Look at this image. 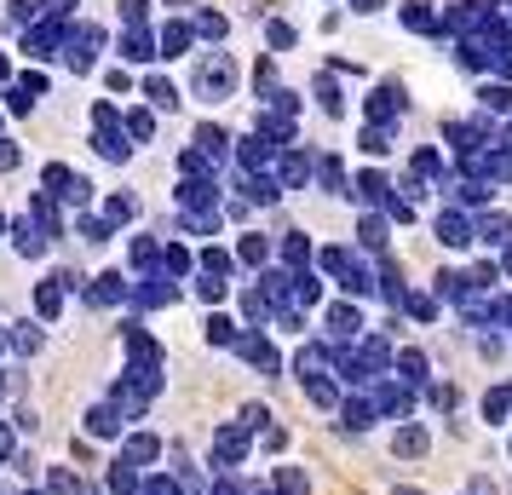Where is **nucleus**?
Wrapping results in <instances>:
<instances>
[{
    "label": "nucleus",
    "mask_w": 512,
    "mask_h": 495,
    "mask_svg": "<svg viewBox=\"0 0 512 495\" xmlns=\"http://www.w3.org/2000/svg\"><path fill=\"white\" fill-rule=\"evenodd\" d=\"M127 426H133V421H127V415H121L110 398H98L93 409L81 415V432H87L93 444H121V438H127Z\"/></svg>",
    "instance_id": "20e7f679"
},
{
    "label": "nucleus",
    "mask_w": 512,
    "mask_h": 495,
    "mask_svg": "<svg viewBox=\"0 0 512 495\" xmlns=\"http://www.w3.org/2000/svg\"><path fill=\"white\" fill-rule=\"evenodd\" d=\"M328 334H334V346H351V340H357V334H363V311L351 306H328Z\"/></svg>",
    "instance_id": "2eb2a0df"
},
{
    "label": "nucleus",
    "mask_w": 512,
    "mask_h": 495,
    "mask_svg": "<svg viewBox=\"0 0 512 495\" xmlns=\"http://www.w3.org/2000/svg\"><path fill=\"white\" fill-rule=\"evenodd\" d=\"M501 352H507L501 334H484V340H478V357H484V363H501Z\"/></svg>",
    "instance_id": "e433bc0d"
},
{
    "label": "nucleus",
    "mask_w": 512,
    "mask_h": 495,
    "mask_svg": "<svg viewBox=\"0 0 512 495\" xmlns=\"http://www.w3.org/2000/svg\"><path fill=\"white\" fill-rule=\"evenodd\" d=\"M98 478H104V495H144V472L133 467V461H121V455L98 472Z\"/></svg>",
    "instance_id": "f8f14e48"
},
{
    "label": "nucleus",
    "mask_w": 512,
    "mask_h": 495,
    "mask_svg": "<svg viewBox=\"0 0 512 495\" xmlns=\"http://www.w3.org/2000/svg\"><path fill=\"white\" fill-rule=\"evenodd\" d=\"M70 467H81V472H104L110 461L98 455V444L87 438V432H75V438H70Z\"/></svg>",
    "instance_id": "aec40b11"
},
{
    "label": "nucleus",
    "mask_w": 512,
    "mask_h": 495,
    "mask_svg": "<svg viewBox=\"0 0 512 495\" xmlns=\"http://www.w3.org/2000/svg\"><path fill=\"white\" fill-rule=\"evenodd\" d=\"M162 455H167V444L150 432V426H127V438H121V461H133L139 472H150Z\"/></svg>",
    "instance_id": "423d86ee"
},
{
    "label": "nucleus",
    "mask_w": 512,
    "mask_h": 495,
    "mask_svg": "<svg viewBox=\"0 0 512 495\" xmlns=\"http://www.w3.org/2000/svg\"><path fill=\"white\" fill-rule=\"evenodd\" d=\"M0 495H6V490H0Z\"/></svg>",
    "instance_id": "de8ad7c7"
},
{
    "label": "nucleus",
    "mask_w": 512,
    "mask_h": 495,
    "mask_svg": "<svg viewBox=\"0 0 512 495\" xmlns=\"http://www.w3.org/2000/svg\"><path fill=\"white\" fill-rule=\"evenodd\" d=\"M392 495H426V490H420V484H397Z\"/></svg>",
    "instance_id": "37998d69"
},
{
    "label": "nucleus",
    "mask_w": 512,
    "mask_h": 495,
    "mask_svg": "<svg viewBox=\"0 0 512 495\" xmlns=\"http://www.w3.org/2000/svg\"><path fill=\"white\" fill-rule=\"evenodd\" d=\"M300 392H305V403H311V409H328V415H334V409H340V398H346V386H340V380H328V369H323V375H305Z\"/></svg>",
    "instance_id": "ddd939ff"
},
{
    "label": "nucleus",
    "mask_w": 512,
    "mask_h": 495,
    "mask_svg": "<svg viewBox=\"0 0 512 495\" xmlns=\"http://www.w3.org/2000/svg\"><path fill=\"white\" fill-rule=\"evenodd\" d=\"M455 495H472V490H455Z\"/></svg>",
    "instance_id": "49530a36"
},
{
    "label": "nucleus",
    "mask_w": 512,
    "mask_h": 495,
    "mask_svg": "<svg viewBox=\"0 0 512 495\" xmlns=\"http://www.w3.org/2000/svg\"><path fill=\"white\" fill-rule=\"evenodd\" d=\"M282 260H288V265H305V260H311V248H305L300 231H288V242H282Z\"/></svg>",
    "instance_id": "473e14b6"
},
{
    "label": "nucleus",
    "mask_w": 512,
    "mask_h": 495,
    "mask_svg": "<svg viewBox=\"0 0 512 495\" xmlns=\"http://www.w3.org/2000/svg\"><path fill=\"white\" fill-rule=\"evenodd\" d=\"M403 311L420 317V323H432V317L443 311V300H438V294H403Z\"/></svg>",
    "instance_id": "a878e982"
},
{
    "label": "nucleus",
    "mask_w": 512,
    "mask_h": 495,
    "mask_svg": "<svg viewBox=\"0 0 512 495\" xmlns=\"http://www.w3.org/2000/svg\"><path fill=\"white\" fill-rule=\"evenodd\" d=\"M150 98H156V110H173V104H179V98H173V87H167V81H150Z\"/></svg>",
    "instance_id": "58836bf2"
},
{
    "label": "nucleus",
    "mask_w": 512,
    "mask_h": 495,
    "mask_svg": "<svg viewBox=\"0 0 512 495\" xmlns=\"http://www.w3.org/2000/svg\"><path fill=\"white\" fill-rule=\"evenodd\" d=\"M231 81H236L231 58H208V64L196 70V93H202V98H225V93H231Z\"/></svg>",
    "instance_id": "4468645a"
},
{
    "label": "nucleus",
    "mask_w": 512,
    "mask_h": 495,
    "mask_svg": "<svg viewBox=\"0 0 512 495\" xmlns=\"http://www.w3.org/2000/svg\"><path fill=\"white\" fill-rule=\"evenodd\" d=\"M392 375L426 392V386H432V357L420 352V346H397V352H392Z\"/></svg>",
    "instance_id": "1a4fd4ad"
},
{
    "label": "nucleus",
    "mask_w": 512,
    "mask_h": 495,
    "mask_svg": "<svg viewBox=\"0 0 512 495\" xmlns=\"http://www.w3.org/2000/svg\"><path fill=\"white\" fill-rule=\"evenodd\" d=\"M12 426H18L24 438H35V432H41V415H35L29 403H18V409H12Z\"/></svg>",
    "instance_id": "72a5a7b5"
},
{
    "label": "nucleus",
    "mask_w": 512,
    "mask_h": 495,
    "mask_svg": "<svg viewBox=\"0 0 512 495\" xmlns=\"http://www.w3.org/2000/svg\"><path fill=\"white\" fill-rule=\"evenodd\" d=\"M24 495H52V490H47V484H29V490H24Z\"/></svg>",
    "instance_id": "c03bdc74"
},
{
    "label": "nucleus",
    "mask_w": 512,
    "mask_h": 495,
    "mask_svg": "<svg viewBox=\"0 0 512 495\" xmlns=\"http://www.w3.org/2000/svg\"><path fill=\"white\" fill-rule=\"evenodd\" d=\"M426 449H432V426L426 421H397L392 426V455L397 461H426Z\"/></svg>",
    "instance_id": "6e6552de"
},
{
    "label": "nucleus",
    "mask_w": 512,
    "mask_h": 495,
    "mask_svg": "<svg viewBox=\"0 0 512 495\" xmlns=\"http://www.w3.org/2000/svg\"><path fill=\"white\" fill-rule=\"evenodd\" d=\"M259 490V478H242V472H213V484L208 495H254Z\"/></svg>",
    "instance_id": "5701e85b"
},
{
    "label": "nucleus",
    "mask_w": 512,
    "mask_h": 495,
    "mask_svg": "<svg viewBox=\"0 0 512 495\" xmlns=\"http://www.w3.org/2000/svg\"><path fill=\"white\" fill-rule=\"evenodd\" d=\"M478 421L489 432H512V380H495V386L478 392Z\"/></svg>",
    "instance_id": "39448f33"
},
{
    "label": "nucleus",
    "mask_w": 512,
    "mask_h": 495,
    "mask_svg": "<svg viewBox=\"0 0 512 495\" xmlns=\"http://www.w3.org/2000/svg\"><path fill=\"white\" fill-rule=\"evenodd\" d=\"M438 242L443 248H466V242H478V225L466 213H438Z\"/></svg>",
    "instance_id": "dca6fc26"
},
{
    "label": "nucleus",
    "mask_w": 512,
    "mask_h": 495,
    "mask_svg": "<svg viewBox=\"0 0 512 495\" xmlns=\"http://www.w3.org/2000/svg\"><path fill=\"white\" fill-rule=\"evenodd\" d=\"M167 265H173V271H190V265H196V260H190L185 248H167Z\"/></svg>",
    "instance_id": "a19ab883"
},
{
    "label": "nucleus",
    "mask_w": 512,
    "mask_h": 495,
    "mask_svg": "<svg viewBox=\"0 0 512 495\" xmlns=\"http://www.w3.org/2000/svg\"><path fill=\"white\" fill-rule=\"evenodd\" d=\"M271 490H282V495H311V472H305L300 461H277V467H271Z\"/></svg>",
    "instance_id": "f3484780"
},
{
    "label": "nucleus",
    "mask_w": 512,
    "mask_h": 495,
    "mask_svg": "<svg viewBox=\"0 0 512 495\" xmlns=\"http://www.w3.org/2000/svg\"><path fill=\"white\" fill-rule=\"evenodd\" d=\"M254 449H259V438L248 432V426H242V421H225L219 432H213V444H208V467H213V472H236L248 455H254Z\"/></svg>",
    "instance_id": "f257e3e1"
},
{
    "label": "nucleus",
    "mask_w": 512,
    "mask_h": 495,
    "mask_svg": "<svg viewBox=\"0 0 512 495\" xmlns=\"http://www.w3.org/2000/svg\"><path fill=\"white\" fill-rule=\"evenodd\" d=\"M18 449H24V432L12 421H0V467H12L18 461Z\"/></svg>",
    "instance_id": "c85d7f7f"
},
{
    "label": "nucleus",
    "mask_w": 512,
    "mask_h": 495,
    "mask_svg": "<svg viewBox=\"0 0 512 495\" xmlns=\"http://www.w3.org/2000/svg\"><path fill=\"white\" fill-rule=\"evenodd\" d=\"M196 294H202L213 311H219L225 300H231V283H225V277H196Z\"/></svg>",
    "instance_id": "cd10ccee"
},
{
    "label": "nucleus",
    "mask_w": 512,
    "mask_h": 495,
    "mask_svg": "<svg viewBox=\"0 0 512 495\" xmlns=\"http://www.w3.org/2000/svg\"><path fill=\"white\" fill-rule=\"evenodd\" d=\"M334 415H340V432H346V438H363V432H374V426H380V409H374L369 392H363V398H357V392H346Z\"/></svg>",
    "instance_id": "0eeeda50"
},
{
    "label": "nucleus",
    "mask_w": 512,
    "mask_h": 495,
    "mask_svg": "<svg viewBox=\"0 0 512 495\" xmlns=\"http://www.w3.org/2000/svg\"><path fill=\"white\" fill-rule=\"evenodd\" d=\"M231 271H236L231 248H202V277H225V283H231Z\"/></svg>",
    "instance_id": "b1692460"
},
{
    "label": "nucleus",
    "mask_w": 512,
    "mask_h": 495,
    "mask_svg": "<svg viewBox=\"0 0 512 495\" xmlns=\"http://www.w3.org/2000/svg\"><path fill=\"white\" fill-rule=\"evenodd\" d=\"M127 294H133V288L121 283L116 271H104V277H93V288H87V306H121Z\"/></svg>",
    "instance_id": "a211bd4d"
},
{
    "label": "nucleus",
    "mask_w": 512,
    "mask_h": 495,
    "mask_svg": "<svg viewBox=\"0 0 512 495\" xmlns=\"http://www.w3.org/2000/svg\"><path fill=\"white\" fill-rule=\"evenodd\" d=\"M420 403H426L432 415H443V421H449V415H461L466 392H461V380H432V386L420 392Z\"/></svg>",
    "instance_id": "9b49d317"
},
{
    "label": "nucleus",
    "mask_w": 512,
    "mask_h": 495,
    "mask_svg": "<svg viewBox=\"0 0 512 495\" xmlns=\"http://www.w3.org/2000/svg\"><path fill=\"white\" fill-rule=\"evenodd\" d=\"M236 357L254 369V375H265V380H277L288 363H282V352L271 346V329H248L242 340H236Z\"/></svg>",
    "instance_id": "7ed1b4c3"
},
{
    "label": "nucleus",
    "mask_w": 512,
    "mask_h": 495,
    "mask_svg": "<svg viewBox=\"0 0 512 495\" xmlns=\"http://www.w3.org/2000/svg\"><path fill=\"white\" fill-rule=\"evenodd\" d=\"M288 444H294V438H288V426H271V432H259V455H277V461H282V455H288Z\"/></svg>",
    "instance_id": "c756f323"
},
{
    "label": "nucleus",
    "mask_w": 512,
    "mask_h": 495,
    "mask_svg": "<svg viewBox=\"0 0 512 495\" xmlns=\"http://www.w3.org/2000/svg\"><path fill=\"white\" fill-rule=\"evenodd\" d=\"M478 225V242H489V248H507L512 242V219L507 213H484V219H472Z\"/></svg>",
    "instance_id": "412c9836"
},
{
    "label": "nucleus",
    "mask_w": 512,
    "mask_h": 495,
    "mask_svg": "<svg viewBox=\"0 0 512 495\" xmlns=\"http://www.w3.org/2000/svg\"><path fill=\"white\" fill-rule=\"evenodd\" d=\"M472 495H495V478H472Z\"/></svg>",
    "instance_id": "79ce46f5"
},
{
    "label": "nucleus",
    "mask_w": 512,
    "mask_h": 495,
    "mask_svg": "<svg viewBox=\"0 0 512 495\" xmlns=\"http://www.w3.org/2000/svg\"><path fill=\"white\" fill-rule=\"evenodd\" d=\"M351 196H357V202H386V179H380V173H357Z\"/></svg>",
    "instance_id": "bb28decb"
},
{
    "label": "nucleus",
    "mask_w": 512,
    "mask_h": 495,
    "mask_svg": "<svg viewBox=\"0 0 512 495\" xmlns=\"http://www.w3.org/2000/svg\"><path fill=\"white\" fill-rule=\"evenodd\" d=\"M18 162H24V156H18V144H12V139H0V173H12Z\"/></svg>",
    "instance_id": "ea45409f"
},
{
    "label": "nucleus",
    "mask_w": 512,
    "mask_h": 495,
    "mask_svg": "<svg viewBox=\"0 0 512 495\" xmlns=\"http://www.w3.org/2000/svg\"><path fill=\"white\" fill-rule=\"evenodd\" d=\"M357 236H363V248L386 254V225H380V219H357Z\"/></svg>",
    "instance_id": "2f4dec72"
},
{
    "label": "nucleus",
    "mask_w": 512,
    "mask_h": 495,
    "mask_svg": "<svg viewBox=\"0 0 512 495\" xmlns=\"http://www.w3.org/2000/svg\"><path fill=\"white\" fill-rule=\"evenodd\" d=\"M236 260H242V265H265V260H271V242H265L259 231H248L242 242H236Z\"/></svg>",
    "instance_id": "393cba45"
},
{
    "label": "nucleus",
    "mask_w": 512,
    "mask_h": 495,
    "mask_svg": "<svg viewBox=\"0 0 512 495\" xmlns=\"http://www.w3.org/2000/svg\"><path fill=\"white\" fill-rule=\"evenodd\" d=\"M242 323H236L231 311H208V323H202V340H208L213 352H236V340H242Z\"/></svg>",
    "instance_id": "9d476101"
},
{
    "label": "nucleus",
    "mask_w": 512,
    "mask_h": 495,
    "mask_svg": "<svg viewBox=\"0 0 512 495\" xmlns=\"http://www.w3.org/2000/svg\"><path fill=\"white\" fill-rule=\"evenodd\" d=\"M369 398L380 409V421H415L420 415V386H409V380H397V375H386Z\"/></svg>",
    "instance_id": "f03ea898"
},
{
    "label": "nucleus",
    "mask_w": 512,
    "mask_h": 495,
    "mask_svg": "<svg viewBox=\"0 0 512 495\" xmlns=\"http://www.w3.org/2000/svg\"><path fill=\"white\" fill-rule=\"evenodd\" d=\"M150 127H156L150 110H133V116H127V133H133V139H150Z\"/></svg>",
    "instance_id": "4c0bfd02"
},
{
    "label": "nucleus",
    "mask_w": 512,
    "mask_h": 495,
    "mask_svg": "<svg viewBox=\"0 0 512 495\" xmlns=\"http://www.w3.org/2000/svg\"><path fill=\"white\" fill-rule=\"evenodd\" d=\"M6 346H12L18 357H35L41 346H47V329H41V323H12V329H6Z\"/></svg>",
    "instance_id": "6ab92c4d"
},
{
    "label": "nucleus",
    "mask_w": 512,
    "mask_h": 495,
    "mask_svg": "<svg viewBox=\"0 0 512 495\" xmlns=\"http://www.w3.org/2000/svg\"><path fill=\"white\" fill-rule=\"evenodd\" d=\"M196 144H202V150H208V156H225V133H219V127H202V133H196Z\"/></svg>",
    "instance_id": "f704fd0d"
},
{
    "label": "nucleus",
    "mask_w": 512,
    "mask_h": 495,
    "mask_svg": "<svg viewBox=\"0 0 512 495\" xmlns=\"http://www.w3.org/2000/svg\"><path fill=\"white\" fill-rule=\"evenodd\" d=\"M236 421L259 438V432H271V426H277V409H271V403H259V398H248L242 409H236Z\"/></svg>",
    "instance_id": "4be33fe9"
},
{
    "label": "nucleus",
    "mask_w": 512,
    "mask_h": 495,
    "mask_svg": "<svg viewBox=\"0 0 512 495\" xmlns=\"http://www.w3.org/2000/svg\"><path fill=\"white\" fill-rule=\"evenodd\" d=\"M75 236H81V242H110V219H87V213H81V219H75Z\"/></svg>",
    "instance_id": "7c9ffc66"
},
{
    "label": "nucleus",
    "mask_w": 512,
    "mask_h": 495,
    "mask_svg": "<svg viewBox=\"0 0 512 495\" xmlns=\"http://www.w3.org/2000/svg\"><path fill=\"white\" fill-rule=\"evenodd\" d=\"M254 495H282V490H271V484H259V490Z\"/></svg>",
    "instance_id": "a18cd8bd"
},
{
    "label": "nucleus",
    "mask_w": 512,
    "mask_h": 495,
    "mask_svg": "<svg viewBox=\"0 0 512 495\" xmlns=\"http://www.w3.org/2000/svg\"><path fill=\"white\" fill-rule=\"evenodd\" d=\"M12 472H18V478H35V472H47V467H41V461H35V449H18V461H12Z\"/></svg>",
    "instance_id": "c9c22d12"
}]
</instances>
